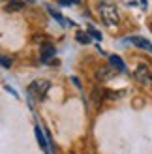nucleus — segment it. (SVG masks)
Wrapping results in <instances>:
<instances>
[{
    "label": "nucleus",
    "instance_id": "f257e3e1",
    "mask_svg": "<svg viewBox=\"0 0 152 154\" xmlns=\"http://www.w3.org/2000/svg\"><path fill=\"white\" fill-rule=\"evenodd\" d=\"M98 10H100V17L103 19V23L109 28L115 30L118 26V11H117V6L115 4L102 2V4H98Z\"/></svg>",
    "mask_w": 152,
    "mask_h": 154
},
{
    "label": "nucleus",
    "instance_id": "f03ea898",
    "mask_svg": "<svg viewBox=\"0 0 152 154\" xmlns=\"http://www.w3.org/2000/svg\"><path fill=\"white\" fill-rule=\"evenodd\" d=\"M49 88H51V83L47 79H36V81L30 83V87H28L30 94H34L38 100H43L45 96H47Z\"/></svg>",
    "mask_w": 152,
    "mask_h": 154
},
{
    "label": "nucleus",
    "instance_id": "7ed1b4c3",
    "mask_svg": "<svg viewBox=\"0 0 152 154\" xmlns=\"http://www.w3.org/2000/svg\"><path fill=\"white\" fill-rule=\"evenodd\" d=\"M126 42H128V43H133L135 47H139V49L148 51L150 55H152V43L147 40V38H141V36H132V38H128Z\"/></svg>",
    "mask_w": 152,
    "mask_h": 154
},
{
    "label": "nucleus",
    "instance_id": "20e7f679",
    "mask_svg": "<svg viewBox=\"0 0 152 154\" xmlns=\"http://www.w3.org/2000/svg\"><path fill=\"white\" fill-rule=\"evenodd\" d=\"M55 45L51 43H43L41 45V62H51L53 58H55Z\"/></svg>",
    "mask_w": 152,
    "mask_h": 154
},
{
    "label": "nucleus",
    "instance_id": "39448f33",
    "mask_svg": "<svg viewBox=\"0 0 152 154\" xmlns=\"http://www.w3.org/2000/svg\"><path fill=\"white\" fill-rule=\"evenodd\" d=\"M109 62H111L113 68H115V72H120V73L126 72V64H124V60L120 58L118 55H111L109 57Z\"/></svg>",
    "mask_w": 152,
    "mask_h": 154
},
{
    "label": "nucleus",
    "instance_id": "423d86ee",
    "mask_svg": "<svg viewBox=\"0 0 152 154\" xmlns=\"http://www.w3.org/2000/svg\"><path fill=\"white\" fill-rule=\"evenodd\" d=\"M36 139H38V143H40V147L49 154V145H47V139H45V132L40 126H36Z\"/></svg>",
    "mask_w": 152,
    "mask_h": 154
},
{
    "label": "nucleus",
    "instance_id": "0eeeda50",
    "mask_svg": "<svg viewBox=\"0 0 152 154\" xmlns=\"http://www.w3.org/2000/svg\"><path fill=\"white\" fill-rule=\"evenodd\" d=\"M135 77H137L141 83H148V81H150L148 68H147V66H139V68H137V72H135Z\"/></svg>",
    "mask_w": 152,
    "mask_h": 154
},
{
    "label": "nucleus",
    "instance_id": "6e6552de",
    "mask_svg": "<svg viewBox=\"0 0 152 154\" xmlns=\"http://www.w3.org/2000/svg\"><path fill=\"white\" fill-rule=\"evenodd\" d=\"M25 8V2H10L6 6V10L8 11H19V10H23Z\"/></svg>",
    "mask_w": 152,
    "mask_h": 154
},
{
    "label": "nucleus",
    "instance_id": "1a4fd4ad",
    "mask_svg": "<svg viewBox=\"0 0 152 154\" xmlns=\"http://www.w3.org/2000/svg\"><path fill=\"white\" fill-rule=\"evenodd\" d=\"M47 11L51 13V17H53V19H56V21L60 23V25H66V21L62 19V15H60L58 11H55V10H53V8H51V6H47Z\"/></svg>",
    "mask_w": 152,
    "mask_h": 154
},
{
    "label": "nucleus",
    "instance_id": "9d476101",
    "mask_svg": "<svg viewBox=\"0 0 152 154\" xmlns=\"http://www.w3.org/2000/svg\"><path fill=\"white\" fill-rule=\"evenodd\" d=\"M111 77H113V72H111V70H102V72H98V79H102V81L111 79Z\"/></svg>",
    "mask_w": 152,
    "mask_h": 154
},
{
    "label": "nucleus",
    "instance_id": "9b49d317",
    "mask_svg": "<svg viewBox=\"0 0 152 154\" xmlns=\"http://www.w3.org/2000/svg\"><path fill=\"white\" fill-rule=\"evenodd\" d=\"M75 38H77V42H79V43H85V45L90 43V38H88L85 32H77V34H75Z\"/></svg>",
    "mask_w": 152,
    "mask_h": 154
},
{
    "label": "nucleus",
    "instance_id": "f8f14e48",
    "mask_svg": "<svg viewBox=\"0 0 152 154\" xmlns=\"http://www.w3.org/2000/svg\"><path fill=\"white\" fill-rule=\"evenodd\" d=\"M0 66H4V68H11V58H8V57H2V55H0Z\"/></svg>",
    "mask_w": 152,
    "mask_h": 154
},
{
    "label": "nucleus",
    "instance_id": "ddd939ff",
    "mask_svg": "<svg viewBox=\"0 0 152 154\" xmlns=\"http://www.w3.org/2000/svg\"><path fill=\"white\" fill-rule=\"evenodd\" d=\"M88 34H90V36H92V38H96V40H98V42H102V34H100V32H98V30H94L92 26H90V28H88Z\"/></svg>",
    "mask_w": 152,
    "mask_h": 154
}]
</instances>
